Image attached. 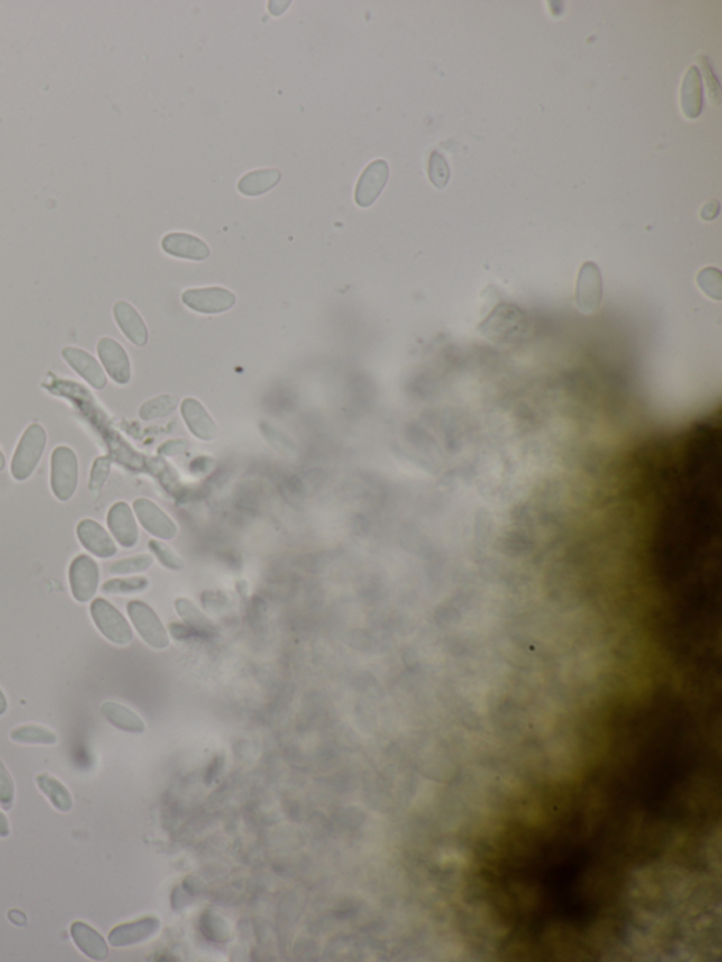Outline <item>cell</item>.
Returning a JSON list of instances; mask_svg holds the SVG:
<instances>
[{"label": "cell", "mask_w": 722, "mask_h": 962, "mask_svg": "<svg viewBox=\"0 0 722 962\" xmlns=\"http://www.w3.org/2000/svg\"><path fill=\"white\" fill-rule=\"evenodd\" d=\"M37 787L49 799L54 809L61 813H69L74 806L71 793L62 782L50 774H40L36 778Z\"/></svg>", "instance_id": "7402d4cb"}, {"label": "cell", "mask_w": 722, "mask_h": 962, "mask_svg": "<svg viewBox=\"0 0 722 962\" xmlns=\"http://www.w3.org/2000/svg\"><path fill=\"white\" fill-rule=\"evenodd\" d=\"M596 636H597V634H596ZM603 637H614V636H603ZM622 638H636V637H622ZM648 639H656V638H648ZM663 641H667V639H663ZM672 642H674V641H672ZM679 644H681V642H679ZM686 645H690V644H686ZM697 646H713V645H697Z\"/></svg>", "instance_id": "60d3db41"}, {"label": "cell", "mask_w": 722, "mask_h": 962, "mask_svg": "<svg viewBox=\"0 0 722 962\" xmlns=\"http://www.w3.org/2000/svg\"><path fill=\"white\" fill-rule=\"evenodd\" d=\"M107 527L111 529L114 538L120 546L132 549L139 542V528L136 518L129 504L124 501L116 502L107 512Z\"/></svg>", "instance_id": "8fae6325"}, {"label": "cell", "mask_w": 722, "mask_h": 962, "mask_svg": "<svg viewBox=\"0 0 722 962\" xmlns=\"http://www.w3.org/2000/svg\"><path fill=\"white\" fill-rule=\"evenodd\" d=\"M10 834L9 820L6 814L0 811V838H6Z\"/></svg>", "instance_id": "d590c367"}, {"label": "cell", "mask_w": 722, "mask_h": 962, "mask_svg": "<svg viewBox=\"0 0 722 962\" xmlns=\"http://www.w3.org/2000/svg\"><path fill=\"white\" fill-rule=\"evenodd\" d=\"M718 212L719 202L711 201L708 202V204H707L706 206L703 207V211H701V217H703L704 221H711V219H714V217L718 215Z\"/></svg>", "instance_id": "e575fe53"}, {"label": "cell", "mask_w": 722, "mask_h": 962, "mask_svg": "<svg viewBox=\"0 0 722 962\" xmlns=\"http://www.w3.org/2000/svg\"><path fill=\"white\" fill-rule=\"evenodd\" d=\"M291 5V2H270L269 9L272 14H281L287 7Z\"/></svg>", "instance_id": "8d00e7d4"}, {"label": "cell", "mask_w": 722, "mask_h": 962, "mask_svg": "<svg viewBox=\"0 0 722 962\" xmlns=\"http://www.w3.org/2000/svg\"><path fill=\"white\" fill-rule=\"evenodd\" d=\"M91 616L102 636L119 646H126L133 641V631L123 614L105 599H95L91 604Z\"/></svg>", "instance_id": "3957f363"}, {"label": "cell", "mask_w": 722, "mask_h": 962, "mask_svg": "<svg viewBox=\"0 0 722 962\" xmlns=\"http://www.w3.org/2000/svg\"><path fill=\"white\" fill-rule=\"evenodd\" d=\"M46 446V429L42 428L41 425L37 424V422L30 424L22 437H20L14 459H12V464H10V473H12L14 480L26 481L27 479L32 477L34 470L39 466L40 461H41Z\"/></svg>", "instance_id": "6da1fadb"}, {"label": "cell", "mask_w": 722, "mask_h": 962, "mask_svg": "<svg viewBox=\"0 0 722 962\" xmlns=\"http://www.w3.org/2000/svg\"><path fill=\"white\" fill-rule=\"evenodd\" d=\"M281 179V171L277 169H261L247 172L237 182L240 194L257 197L274 188Z\"/></svg>", "instance_id": "44dd1931"}, {"label": "cell", "mask_w": 722, "mask_h": 962, "mask_svg": "<svg viewBox=\"0 0 722 962\" xmlns=\"http://www.w3.org/2000/svg\"><path fill=\"white\" fill-rule=\"evenodd\" d=\"M114 316L120 331L132 344L140 347L146 346L149 341V331H147L142 315L137 312L133 305L126 301H117L114 305Z\"/></svg>", "instance_id": "2e32d148"}, {"label": "cell", "mask_w": 722, "mask_h": 962, "mask_svg": "<svg viewBox=\"0 0 722 962\" xmlns=\"http://www.w3.org/2000/svg\"><path fill=\"white\" fill-rule=\"evenodd\" d=\"M697 282L708 297L714 299H721L722 276L719 270L714 269V267H706V269L699 271Z\"/></svg>", "instance_id": "f1b7e54d"}, {"label": "cell", "mask_w": 722, "mask_h": 962, "mask_svg": "<svg viewBox=\"0 0 722 962\" xmlns=\"http://www.w3.org/2000/svg\"><path fill=\"white\" fill-rule=\"evenodd\" d=\"M133 509L142 527L152 536L161 541L175 538V535L178 532L177 525L167 516L166 512L157 506L156 502L147 499H137L133 502Z\"/></svg>", "instance_id": "9c48e42d"}, {"label": "cell", "mask_w": 722, "mask_h": 962, "mask_svg": "<svg viewBox=\"0 0 722 962\" xmlns=\"http://www.w3.org/2000/svg\"><path fill=\"white\" fill-rule=\"evenodd\" d=\"M101 713L112 726L122 731L132 732V734H142L146 731V724L142 717L124 704L117 703V701H105L101 706Z\"/></svg>", "instance_id": "ffe728a7"}, {"label": "cell", "mask_w": 722, "mask_h": 962, "mask_svg": "<svg viewBox=\"0 0 722 962\" xmlns=\"http://www.w3.org/2000/svg\"><path fill=\"white\" fill-rule=\"evenodd\" d=\"M127 614L133 622L134 628L149 646L154 649L169 648V637L162 626L156 611L140 600H133L127 604Z\"/></svg>", "instance_id": "277c9868"}, {"label": "cell", "mask_w": 722, "mask_h": 962, "mask_svg": "<svg viewBox=\"0 0 722 962\" xmlns=\"http://www.w3.org/2000/svg\"><path fill=\"white\" fill-rule=\"evenodd\" d=\"M10 739L26 746H54L59 737L56 732L39 724H24L10 731Z\"/></svg>", "instance_id": "603a6c76"}, {"label": "cell", "mask_w": 722, "mask_h": 962, "mask_svg": "<svg viewBox=\"0 0 722 962\" xmlns=\"http://www.w3.org/2000/svg\"><path fill=\"white\" fill-rule=\"evenodd\" d=\"M587 634H589V632H587ZM597 636H604V634H597ZM614 637H624V636H614ZM636 638H646V637H636ZM656 639H662V638H656ZM667 641H671V639H667ZM674 642H677V641H674ZM683 644H686V642H683ZM693 645H707V644H693Z\"/></svg>", "instance_id": "b9f144b4"}, {"label": "cell", "mask_w": 722, "mask_h": 962, "mask_svg": "<svg viewBox=\"0 0 722 962\" xmlns=\"http://www.w3.org/2000/svg\"><path fill=\"white\" fill-rule=\"evenodd\" d=\"M69 934L77 948L87 958L101 961L109 954V947L102 934L85 921H74L69 927Z\"/></svg>", "instance_id": "e0dca14e"}, {"label": "cell", "mask_w": 722, "mask_h": 962, "mask_svg": "<svg viewBox=\"0 0 722 962\" xmlns=\"http://www.w3.org/2000/svg\"><path fill=\"white\" fill-rule=\"evenodd\" d=\"M6 466V457H5L4 452L0 451V472Z\"/></svg>", "instance_id": "ab89813d"}, {"label": "cell", "mask_w": 722, "mask_h": 962, "mask_svg": "<svg viewBox=\"0 0 722 962\" xmlns=\"http://www.w3.org/2000/svg\"><path fill=\"white\" fill-rule=\"evenodd\" d=\"M429 179H431L432 184L436 188H443L446 187L449 179H451V169L447 166V161L442 154L437 151H434L429 159L428 166Z\"/></svg>", "instance_id": "f546056e"}, {"label": "cell", "mask_w": 722, "mask_h": 962, "mask_svg": "<svg viewBox=\"0 0 722 962\" xmlns=\"http://www.w3.org/2000/svg\"><path fill=\"white\" fill-rule=\"evenodd\" d=\"M7 711V699L5 696L4 692L0 691V716H4Z\"/></svg>", "instance_id": "f35d334b"}, {"label": "cell", "mask_w": 722, "mask_h": 962, "mask_svg": "<svg viewBox=\"0 0 722 962\" xmlns=\"http://www.w3.org/2000/svg\"><path fill=\"white\" fill-rule=\"evenodd\" d=\"M576 634H577V631H576ZM589 634H593V632H589ZM604 636H609V634H604ZM624 637H631V636H624ZM646 638H651V637H646ZM662 639H663V638H662ZM671 641H672V639H671ZM679 642H681V641H679ZM689 644H697V642H689Z\"/></svg>", "instance_id": "ee69618b"}, {"label": "cell", "mask_w": 722, "mask_h": 962, "mask_svg": "<svg viewBox=\"0 0 722 962\" xmlns=\"http://www.w3.org/2000/svg\"><path fill=\"white\" fill-rule=\"evenodd\" d=\"M178 406V399L172 396H160L156 399H150L146 404L140 408V418L143 421H151V419L162 418L167 415L171 414L175 408Z\"/></svg>", "instance_id": "484cf974"}, {"label": "cell", "mask_w": 722, "mask_h": 962, "mask_svg": "<svg viewBox=\"0 0 722 962\" xmlns=\"http://www.w3.org/2000/svg\"><path fill=\"white\" fill-rule=\"evenodd\" d=\"M61 356L75 373L81 376L89 386L96 389H104L107 386L106 374L101 364L97 363V360L84 349L64 347Z\"/></svg>", "instance_id": "4fadbf2b"}, {"label": "cell", "mask_w": 722, "mask_h": 962, "mask_svg": "<svg viewBox=\"0 0 722 962\" xmlns=\"http://www.w3.org/2000/svg\"><path fill=\"white\" fill-rule=\"evenodd\" d=\"M9 919L10 921H14V924H19V926H23V924H26V916H24L22 912L17 911V909L9 912Z\"/></svg>", "instance_id": "74e56055"}, {"label": "cell", "mask_w": 722, "mask_h": 962, "mask_svg": "<svg viewBox=\"0 0 722 962\" xmlns=\"http://www.w3.org/2000/svg\"><path fill=\"white\" fill-rule=\"evenodd\" d=\"M644 645H648V644H644ZM656 646H664V645H656ZM667 648H673V646H667ZM676 649H681V648H676ZM681 651H687V649H681ZM689 652H696V651H689ZM699 654H706V652H699ZM711 655H713V654H711Z\"/></svg>", "instance_id": "7bdbcfd3"}, {"label": "cell", "mask_w": 722, "mask_h": 962, "mask_svg": "<svg viewBox=\"0 0 722 962\" xmlns=\"http://www.w3.org/2000/svg\"><path fill=\"white\" fill-rule=\"evenodd\" d=\"M603 299V279L596 262L586 261L580 269L577 279L576 302L583 314L599 311Z\"/></svg>", "instance_id": "52a82bcc"}, {"label": "cell", "mask_w": 722, "mask_h": 962, "mask_svg": "<svg viewBox=\"0 0 722 962\" xmlns=\"http://www.w3.org/2000/svg\"><path fill=\"white\" fill-rule=\"evenodd\" d=\"M150 581L144 576L119 577L111 579L102 584V593L105 594H134L142 593L149 589Z\"/></svg>", "instance_id": "d4e9b609"}, {"label": "cell", "mask_w": 722, "mask_h": 962, "mask_svg": "<svg viewBox=\"0 0 722 962\" xmlns=\"http://www.w3.org/2000/svg\"><path fill=\"white\" fill-rule=\"evenodd\" d=\"M181 412L185 424L194 436L202 441H212L216 437V424L201 402L195 399H187L182 402Z\"/></svg>", "instance_id": "ac0fdd59"}, {"label": "cell", "mask_w": 722, "mask_h": 962, "mask_svg": "<svg viewBox=\"0 0 722 962\" xmlns=\"http://www.w3.org/2000/svg\"><path fill=\"white\" fill-rule=\"evenodd\" d=\"M160 921L157 917H144L140 921H130V923L120 924V926L114 927L111 933H109V944L112 947H129L134 946V944L143 943L150 937L159 931Z\"/></svg>", "instance_id": "9a60e30c"}, {"label": "cell", "mask_w": 722, "mask_h": 962, "mask_svg": "<svg viewBox=\"0 0 722 962\" xmlns=\"http://www.w3.org/2000/svg\"><path fill=\"white\" fill-rule=\"evenodd\" d=\"M112 461L111 457L101 456L95 459L94 466L91 470V477H89V490L92 493H99L102 487L106 483L107 477L111 474Z\"/></svg>", "instance_id": "4dcf8cb0"}, {"label": "cell", "mask_w": 722, "mask_h": 962, "mask_svg": "<svg viewBox=\"0 0 722 962\" xmlns=\"http://www.w3.org/2000/svg\"><path fill=\"white\" fill-rule=\"evenodd\" d=\"M79 467L77 454L69 446H59L51 454L50 486L57 499L69 501L78 487Z\"/></svg>", "instance_id": "7a4b0ae2"}, {"label": "cell", "mask_w": 722, "mask_h": 962, "mask_svg": "<svg viewBox=\"0 0 722 962\" xmlns=\"http://www.w3.org/2000/svg\"><path fill=\"white\" fill-rule=\"evenodd\" d=\"M96 350L107 376H111V379L120 386L127 384L132 377V367H130V359L123 346L112 337H102L97 342Z\"/></svg>", "instance_id": "30bf717a"}, {"label": "cell", "mask_w": 722, "mask_h": 962, "mask_svg": "<svg viewBox=\"0 0 722 962\" xmlns=\"http://www.w3.org/2000/svg\"><path fill=\"white\" fill-rule=\"evenodd\" d=\"M14 781L6 768L5 762L0 759V807L4 811H10L14 803Z\"/></svg>", "instance_id": "1f68e13d"}, {"label": "cell", "mask_w": 722, "mask_h": 962, "mask_svg": "<svg viewBox=\"0 0 722 962\" xmlns=\"http://www.w3.org/2000/svg\"><path fill=\"white\" fill-rule=\"evenodd\" d=\"M182 302L199 314H221L236 304V295L222 287L187 289L182 294Z\"/></svg>", "instance_id": "8992f818"}, {"label": "cell", "mask_w": 722, "mask_h": 962, "mask_svg": "<svg viewBox=\"0 0 722 962\" xmlns=\"http://www.w3.org/2000/svg\"><path fill=\"white\" fill-rule=\"evenodd\" d=\"M699 67H701V69H699V74H703L704 79H706L707 89H708L709 101L713 102L714 105H717V106H718V105L721 104V87H719L718 79H717L716 74H714L713 67H711V64H709L708 59H707V57H699Z\"/></svg>", "instance_id": "d6a6232c"}, {"label": "cell", "mask_w": 722, "mask_h": 962, "mask_svg": "<svg viewBox=\"0 0 722 962\" xmlns=\"http://www.w3.org/2000/svg\"><path fill=\"white\" fill-rule=\"evenodd\" d=\"M149 548L154 554V556L159 559L160 563L162 566H166L169 571H181L182 567H184V561H182L181 557L175 554L174 549L169 548V545L164 544V542L152 539V541L149 542Z\"/></svg>", "instance_id": "83f0119b"}, {"label": "cell", "mask_w": 722, "mask_h": 962, "mask_svg": "<svg viewBox=\"0 0 722 962\" xmlns=\"http://www.w3.org/2000/svg\"><path fill=\"white\" fill-rule=\"evenodd\" d=\"M681 109L690 119H696L703 111V81L696 65H691L684 75L681 84Z\"/></svg>", "instance_id": "d6986e66"}, {"label": "cell", "mask_w": 722, "mask_h": 962, "mask_svg": "<svg viewBox=\"0 0 722 962\" xmlns=\"http://www.w3.org/2000/svg\"><path fill=\"white\" fill-rule=\"evenodd\" d=\"M185 451V444L181 441H169L159 447L161 456H174Z\"/></svg>", "instance_id": "836d02e7"}, {"label": "cell", "mask_w": 722, "mask_h": 962, "mask_svg": "<svg viewBox=\"0 0 722 962\" xmlns=\"http://www.w3.org/2000/svg\"><path fill=\"white\" fill-rule=\"evenodd\" d=\"M152 563H154V559H152L151 554H137V556L124 557V559L114 562L107 571L111 574H117V576L143 573V572L149 571Z\"/></svg>", "instance_id": "4316f807"}, {"label": "cell", "mask_w": 722, "mask_h": 962, "mask_svg": "<svg viewBox=\"0 0 722 962\" xmlns=\"http://www.w3.org/2000/svg\"><path fill=\"white\" fill-rule=\"evenodd\" d=\"M389 177V166L386 160L379 159L370 162L359 177L354 189V201L360 207L373 205L386 188Z\"/></svg>", "instance_id": "ba28073f"}, {"label": "cell", "mask_w": 722, "mask_h": 962, "mask_svg": "<svg viewBox=\"0 0 722 962\" xmlns=\"http://www.w3.org/2000/svg\"><path fill=\"white\" fill-rule=\"evenodd\" d=\"M69 579L75 601L87 603L99 589V566L91 556L79 554L69 564Z\"/></svg>", "instance_id": "5b68a950"}, {"label": "cell", "mask_w": 722, "mask_h": 962, "mask_svg": "<svg viewBox=\"0 0 722 962\" xmlns=\"http://www.w3.org/2000/svg\"><path fill=\"white\" fill-rule=\"evenodd\" d=\"M161 247L167 254L178 257V259L202 261L211 256V249L204 240L194 234H182V232L166 234L162 237Z\"/></svg>", "instance_id": "5bb4252c"}, {"label": "cell", "mask_w": 722, "mask_h": 962, "mask_svg": "<svg viewBox=\"0 0 722 962\" xmlns=\"http://www.w3.org/2000/svg\"><path fill=\"white\" fill-rule=\"evenodd\" d=\"M77 536L82 546L94 556L109 559L117 554V546L111 534L95 519H82L77 525Z\"/></svg>", "instance_id": "7c38bea8"}, {"label": "cell", "mask_w": 722, "mask_h": 962, "mask_svg": "<svg viewBox=\"0 0 722 962\" xmlns=\"http://www.w3.org/2000/svg\"><path fill=\"white\" fill-rule=\"evenodd\" d=\"M175 609L178 612V616L195 631L202 632V634H212V632L216 631L211 619L207 618L204 612L192 603L191 600L184 599V597L177 600L175 601Z\"/></svg>", "instance_id": "cb8c5ba5"}]
</instances>
